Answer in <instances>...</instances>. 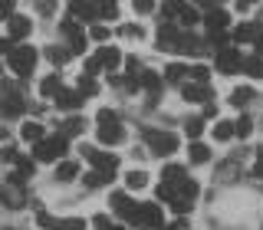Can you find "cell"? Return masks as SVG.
<instances>
[{
	"label": "cell",
	"instance_id": "7dc6e473",
	"mask_svg": "<svg viewBox=\"0 0 263 230\" xmlns=\"http://www.w3.org/2000/svg\"><path fill=\"white\" fill-rule=\"evenodd\" d=\"M135 10L138 13H152L155 10V0H135Z\"/></svg>",
	"mask_w": 263,
	"mask_h": 230
},
{
	"label": "cell",
	"instance_id": "9a60e30c",
	"mask_svg": "<svg viewBox=\"0 0 263 230\" xmlns=\"http://www.w3.org/2000/svg\"><path fill=\"white\" fill-rule=\"evenodd\" d=\"M181 95H184V102H204V99H208L204 82H184V86H181Z\"/></svg>",
	"mask_w": 263,
	"mask_h": 230
},
{
	"label": "cell",
	"instance_id": "4dcf8cb0",
	"mask_svg": "<svg viewBox=\"0 0 263 230\" xmlns=\"http://www.w3.org/2000/svg\"><path fill=\"white\" fill-rule=\"evenodd\" d=\"M250 99H253V89L240 86V89H234V92H230V105H247Z\"/></svg>",
	"mask_w": 263,
	"mask_h": 230
},
{
	"label": "cell",
	"instance_id": "e575fe53",
	"mask_svg": "<svg viewBox=\"0 0 263 230\" xmlns=\"http://www.w3.org/2000/svg\"><path fill=\"white\" fill-rule=\"evenodd\" d=\"M23 112V102H20V95H10L4 102V115H20Z\"/></svg>",
	"mask_w": 263,
	"mask_h": 230
},
{
	"label": "cell",
	"instance_id": "f35d334b",
	"mask_svg": "<svg viewBox=\"0 0 263 230\" xmlns=\"http://www.w3.org/2000/svg\"><path fill=\"white\" fill-rule=\"evenodd\" d=\"M164 72H168V79H171V82H181V79H184V72H187V69H184L181 63H171V66H168Z\"/></svg>",
	"mask_w": 263,
	"mask_h": 230
},
{
	"label": "cell",
	"instance_id": "bcb514c9",
	"mask_svg": "<svg viewBox=\"0 0 263 230\" xmlns=\"http://www.w3.org/2000/svg\"><path fill=\"white\" fill-rule=\"evenodd\" d=\"M36 10L40 13H56V0H36Z\"/></svg>",
	"mask_w": 263,
	"mask_h": 230
},
{
	"label": "cell",
	"instance_id": "60d3db41",
	"mask_svg": "<svg viewBox=\"0 0 263 230\" xmlns=\"http://www.w3.org/2000/svg\"><path fill=\"white\" fill-rule=\"evenodd\" d=\"M122 36H128V40H142V27H135V23H125V27H122Z\"/></svg>",
	"mask_w": 263,
	"mask_h": 230
},
{
	"label": "cell",
	"instance_id": "8d00e7d4",
	"mask_svg": "<svg viewBox=\"0 0 263 230\" xmlns=\"http://www.w3.org/2000/svg\"><path fill=\"white\" fill-rule=\"evenodd\" d=\"M250 131H253V122H250V119H240V122H234V135H237V138H247Z\"/></svg>",
	"mask_w": 263,
	"mask_h": 230
},
{
	"label": "cell",
	"instance_id": "9c48e42d",
	"mask_svg": "<svg viewBox=\"0 0 263 230\" xmlns=\"http://www.w3.org/2000/svg\"><path fill=\"white\" fill-rule=\"evenodd\" d=\"M30 30H33V23L27 20V16H20V13L7 16V33H10V40H27Z\"/></svg>",
	"mask_w": 263,
	"mask_h": 230
},
{
	"label": "cell",
	"instance_id": "5bb4252c",
	"mask_svg": "<svg viewBox=\"0 0 263 230\" xmlns=\"http://www.w3.org/2000/svg\"><path fill=\"white\" fill-rule=\"evenodd\" d=\"M204 23H208V30H227L230 16H227V10L214 7V10H208V16H204Z\"/></svg>",
	"mask_w": 263,
	"mask_h": 230
},
{
	"label": "cell",
	"instance_id": "681fc988",
	"mask_svg": "<svg viewBox=\"0 0 263 230\" xmlns=\"http://www.w3.org/2000/svg\"><path fill=\"white\" fill-rule=\"evenodd\" d=\"M0 161H16V151L13 148H0Z\"/></svg>",
	"mask_w": 263,
	"mask_h": 230
},
{
	"label": "cell",
	"instance_id": "7c38bea8",
	"mask_svg": "<svg viewBox=\"0 0 263 230\" xmlns=\"http://www.w3.org/2000/svg\"><path fill=\"white\" fill-rule=\"evenodd\" d=\"M56 105H60V109H79L82 92L79 89H60V92H56Z\"/></svg>",
	"mask_w": 263,
	"mask_h": 230
},
{
	"label": "cell",
	"instance_id": "d6986e66",
	"mask_svg": "<svg viewBox=\"0 0 263 230\" xmlns=\"http://www.w3.org/2000/svg\"><path fill=\"white\" fill-rule=\"evenodd\" d=\"M175 49H181V53H201L204 46H201V40H197V36H191V33H181Z\"/></svg>",
	"mask_w": 263,
	"mask_h": 230
},
{
	"label": "cell",
	"instance_id": "ac0fdd59",
	"mask_svg": "<svg viewBox=\"0 0 263 230\" xmlns=\"http://www.w3.org/2000/svg\"><path fill=\"white\" fill-rule=\"evenodd\" d=\"M194 23H197V10H194V7H187V4H181L178 7V27L181 30H191Z\"/></svg>",
	"mask_w": 263,
	"mask_h": 230
},
{
	"label": "cell",
	"instance_id": "ab89813d",
	"mask_svg": "<svg viewBox=\"0 0 263 230\" xmlns=\"http://www.w3.org/2000/svg\"><path fill=\"white\" fill-rule=\"evenodd\" d=\"M187 72H191L194 82H208L211 79V69H208V66H194V69H187Z\"/></svg>",
	"mask_w": 263,
	"mask_h": 230
},
{
	"label": "cell",
	"instance_id": "3957f363",
	"mask_svg": "<svg viewBox=\"0 0 263 230\" xmlns=\"http://www.w3.org/2000/svg\"><path fill=\"white\" fill-rule=\"evenodd\" d=\"M128 224H132V227H155V230H158V227L164 224L161 207H158V204H135Z\"/></svg>",
	"mask_w": 263,
	"mask_h": 230
},
{
	"label": "cell",
	"instance_id": "44dd1931",
	"mask_svg": "<svg viewBox=\"0 0 263 230\" xmlns=\"http://www.w3.org/2000/svg\"><path fill=\"white\" fill-rule=\"evenodd\" d=\"M60 89H63V86H60V76H56V72L40 82V95H43V99H53L56 92H60Z\"/></svg>",
	"mask_w": 263,
	"mask_h": 230
},
{
	"label": "cell",
	"instance_id": "f1b7e54d",
	"mask_svg": "<svg viewBox=\"0 0 263 230\" xmlns=\"http://www.w3.org/2000/svg\"><path fill=\"white\" fill-rule=\"evenodd\" d=\"M214 138H217V142H230V138H234V122H217V125H214Z\"/></svg>",
	"mask_w": 263,
	"mask_h": 230
},
{
	"label": "cell",
	"instance_id": "d590c367",
	"mask_svg": "<svg viewBox=\"0 0 263 230\" xmlns=\"http://www.w3.org/2000/svg\"><path fill=\"white\" fill-rule=\"evenodd\" d=\"M184 131H187V138H201V131H204V119H187Z\"/></svg>",
	"mask_w": 263,
	"mask_h": 230
},
{
	"label": "cell",
	"instance_id": "2e32d148",
	"mask_svg": "<svg viewBox=\"0 0 263 230\" xmlns=\"http://www.w3.org/2000/svg\"><path fill=\"white\" fill-rule=\"evenodd\" d=\"M122 138H125V131L119 125H99V142L102 145H119Z\"/></svg>",
	"mask_w": 263,
	"mask_h": 230
},
{
	"label": "cell",
	"instance_id": "74e56055",
	"mask_svg": "<svg viewBox=\"0 0 263 230\" xmlns=\"http://www.w3.org/2000/svg\"><path fill=\"white\" fill-rule=\"evenodd\" d=\"M96 119H99V125H119V115H115L112 109H99Z\"/></svg>",
	"mask_w": 263,
	"mask_h": 230
},
{
	"label": "cell",
	"instance_id": "836d02e7",
	"mask_svg": "<svg viewBox=\"0 0 263 230\" xmlns=\"http://www.w3.org/2000/svg\"><path fill=\"white\" fill-rule=\"evenodd\" d=\"M76 89H79L82 95H96V92H99V86H96V79H92V76H82Z\"/></svg>",
	"mask_w": 263,
	"mask_h": 230
},
{
	"label": "cell",
	"instance_id": "6da1fadb",
	"mask_svg": "<svg viewBox=\"0 0 263 230\" xmlns=\"http://www.w3.org/2000/svg\"><path fill=\"white\" fill-rule=\"evenodd\" d=\"M7 63L16 76H30L33 66H36V49L33 46H10L7 49Z\"/></svg>",
	"mask_w": 263,
	"mask_h": 230
},
{
	"label": "cell",
	"instance_id": "30bf717a",
	"mask_svg": "<svg viewBox=\"0 0 263 230\" xmlns=\"http://www.w3.org/2000/svg\"><path fill=\"white\" fill-rule=\"evenodd\" d=\"M86 161L89 164H96V171H105V175H112L115 171V155H102V151H96V148H86Z\"/></svg>",
	"mask_w": 263,
	"mask_h": 230
},
{
	"label": "cell",
	"instance_id": "7a4b0ae2",
	"mask_svg": "<svg viewBox=\"0 0 263 230\" xmlns=\"http://www.w3.org/2000/svg\"><path fill=\"white\" fill-rule=\"evenodd\" d=\"M145 142H148V148H152L155 155H161V158H168V155L178 151V135H175V131H155V128H148L145 131Z\"/></svg>",
	"mask_w": 263,
	"mask_h": 230
},
{
	"label": "cell",
	"instance_id": "8fae6325",
	"mask_svg": "<svg viewBox=\"0 0 263 230\" xmlns=\"http://www.w3.org/2000/svg\"><path fill=\"white\" fill-rule=\"evenodd\" d=\"M69 16H72V20H96V16H99V7L89 4V0H72Z\"/></svg>",
	"mask_w": 263,
	"mask_h": 230
},
{
	"label": "cell",
	"instance_id": "4fadbf2b",
	"mask_svg": "<svg viewBox=\"0 0 263 230\" xmlns=\"http://www.w3.org/2000/svg\"><path fill=\"white\" fill-rule=\"evenodd\" d=\"M135 204H138V201H132V197H128V194H122V191H119V194H112V210L119 214V217H125V220L132 217Z\"/></svg>",
	"mask_w": 263,
	"mask_h": 230
},
{
	"label": "cell",
	"instance_id": "7402d4cb",
	"mask_svg": "<svg viewBox=\"0 0 263 230\" xmlns=\"http://www.w3.org/2000/svg\"><path fill=\"white\" fill-rule=\"evenodd\" d=\"M20 135H23V142H43V125L40 122H27L20 128Z\"/></svg>",
	"mask_w": 263,
	"mask_h": 230
},
{
	"label": "cell",
	"instance_id": "f907efd6",
	"mask_svg": "<svg viewBox=\"0 0 263 230\" xmlns=\"http://www.w3.org/2000/svg\"><path fill=\"white\" fill-rule=\"evenodd\" d=\"M253 4H257V0H237V10H250Z\"/></svg>",
	"mask_w": 263,
	"mask_h": 230
},
{
	"label": "cell",
	"instance_id": "c3c4849f",
	"mask_svg": "<svg viewBox=\"0 0 263 230\" xmlns=\"http://www.w3.org/2000/svg\"><path fill=\"white\" fill-rule=\"evenodd\" d=\"M10 10H13V0H0V20H7Z\"/></svg>",
	"mask_w": 263,
	"mask_h": 230
},
{
	"label": "cell",
	"instance_id": "b9f144b4",
	"mask_svg": "<svg viewBox=\"0 0 263 230\" xmlns=\"http://www.w3.org/2000/svg\"><path fill=\"white\" fill-rule=\"evenodd\" d=\"M211 43L217 46V49H224V43H227V33H224V30H211Z\"/></svg>",
	"mask_w": 263,
	"mask_h": 230
},
{
	"label": "cell",
	"instance_id": "5b68a950",
	"mask_svg": "<svg viewBox=\"0 0 263 230\" xmlns=\"http://www.w3.org/2000/svg\"><path fill=\"white\" fill-rule=\"evenodd\" d=\"M240 66H243V60H240V53H237V49H230V46L217 49V72L230 76V72H237Z\"/></svg>",
	"mask_w": 263,
	"mask_h": 230
},
{
	"label": "cell",
	"instance_id": "f5cc1de1",
	"mask_svg": "<svg viewBox=\"0 0 263 230\" xmlns=\"http://www.w3.org/2000/svg\"><path fill=\"white\" fill-rule=\"evenodd\" d=\"M257 178H263V151H260V158H257Z\"/></svg>",
	"mask_w": 263,
	"mask_h": 230
},
{
	"label": "cell",
	"instance_id": "e0dca14e",
	"mask_svg": "<svg viewBox=\"0 0 263 230\" xmlns=\"http://www.w3.org/2000/svg\"><path fill=\"white\" fill-rule=\"evenodd\" d=\"M260 33H263L260 23H243V27L234 30V40H237V43H247V40H257Z\"/></svg>",
	"mask_w": 263,
	"mask_h": 230
},
{
	"label": "cell",
	"instance_id": "277c9868",
	"mask_svg": "<svg viewBox=\"0 0 263 230\" xmlns=\"http://www.w3.org/2000/svg\"><path fill=\"white\" fill-rule=\"evenodd\" d=\"M66 151V135H56L49 142H36V161H53Z\"/></svg>",
	"mask_w": 263,
	"mask_h": 230
},
{
	"label": "cell",
	"instance_id": "f546056e",
	"mask_svg": "<svg viewBox=\"0 0 263 230\" xmlns=\"http://www.w3.org/2000/svg\"><path fill=\"white\" fill-rule=\"evenodd\" d=\"M46 60L56 63V66H63L66 60H69V49H63V46H46Z\"/></svg>",
	"mask_w": 263,
	"mask_h": 230
},
{
	"label": "cell",
	"instance_id": "ee69618b",
	"mask_svg": "<svg viewBox=\"0 0 263 230\" xmlns=\"http://www.w3.org/2000/svg\"><path fill=\"white\" fill-rule=\"evenodd\" d=\"M66 135H82V119H69V122H66Z\"/></svg>",
	"mask_w": 263,
	"mask_h": 230
},
{
	"label": "cell",
	"instance_id": "8992f818",
	"mask_svg": "<svg viewBox=\"0 0 263 230\" xmlns=\"http://www.w3.org/2000/svg\"><path fill=\"white\" fill-rule=\"evenodd\" d=\"M40 224L53 227V230H86L82 217H49V214H40Z\"/></svg>",
	"mask_w": 263,
	"mask_h": 230
},
{
	"label": "cell",
	"instance_id": "484cf974",
	"mask_svg": "<svg viewBox=\"0 0 263 230\" xmlns=\"http://www.w3.org/2000/svg\"><path fill=\"white\" fill-rule=\"evenodd\" d=\"M125 184H128V191H142V187L148 184V175H145V171H128Z\"/></svg>",
	"mask_w": 263,
	"mask_h": 230
},
{
	"label": "cell",
	"instance_id": "83f0119b",
	"mask_svg": "<svg viewBox=\"0 0 263 230\" xmlns=\"http://www.w3.org/2000/svg\"><path fill=\"white\" fill-rule=\"evenodd\" d=\"M76 175H79V164H72V161H63L60 168H56V178H60L63 184H66V181H72Z\"/></svg>",
	"mask_w": 263,
	"mask_h": 230
},
{
	"label": "cell",
	"instance_id": "11a10c76",
	"mask_svg": "<svg viewBox=\"0 0 263 230\" xmlns=\"http://www.w3.org/2000/svg\"><path fill=\"white\" fill-rule=\"evenodd\" d=\"M197 4H201V7H211V4H217V0H197Z\"/></svg>",
	"mask_w": 263,
	"mask_h": 230
},
{
	"label": "cell",
	"instance_id": "d4e9b609",
	"mask_svg": "<svg viewBox=\"0 0 263 230\" xmlns=\"http://www.w3.org/2000/svg\"><path fill=\"white\" fill-rule=\"evenodd\" d=\"M181 178H187V175H184V168H181V164H168V168L161 171V181H164V184H178Z\"/></svg>",
	"mask_w": 263,
	"mask_h": 230
},
{
	"label": "cell",
	"instance_id": "d6a6232c",
	"mask_svg": "<svg viewBox=\"0 0 263 230\" xmlns=\"http://www.w3.org/2000/svg\"><path fill=\"white\" fill-rule=\"evenodd\" d=\"M112 175H105V171H92V175H86V184L89 187H102V184H109Z\"/></svg>",
	"mask_w": 263,
	"mask_h": 230
},
{
	"label": "cell",
	"instance_id": "7bdbcfd3",
	"mask_svg": "<svg viewBox=\"0 0 263 230\" xmlns=\"http://www.w3.org/2000/svg\"><path fill=\"white\" fill-rule=\"evenodd\" d=\"M92 40H99V43H105V40H109V27L96 23V27H92Z\"/></svg>",
	"mask_w": 263,
	"mask_h": 230
},
{
	"label": "cell",
	"instance_id": "db71d44e",
	"mask_svg": "<svg viewBox=\"0 0 263 230\" xmlns=\"http://www.w3.org/2000/svg\"><path fill=\"white\" fill-rule=\"evenodd\" d=\"M168 230H187V227H184V220H178V224H171Z\"/></svg>",
	"mask_w": 263,
	"mask_h": 230
},
{
	"label": "cell",
	"instance_id": "4316f807",
	"mask_svg": "<svg viewBox=\"0 0 263 230\" xmlns=\"http://www.w3.org/2000/svg\"><path fill=\"white\" fill-rule=\"evenodd\" d=\"M187 151H191V161H194V164L211 161V148H208V145H201V142H194L191 148H187Z\"/></svg>",
	"mask_w": 263,
	"mask_h": 230
},
{
	"label": "cell",
	"instance_id": "816d5d0a",
	"mask_svg": "<svg viewBox=\"0 0 263 230\" xmlns=\"http://www.w3.org/2000/svg\"><path fill=\"white\" fill-rule=\"evenodd\" d=\"M125 69H128V72L138 69V60H135V56H128V60H125Z\"/></svg>",
	"mask_w": 263,
	"mask_h": 230
},
{
	"label": "cell",
	"instance_id": "1f68e13d",
	"mask_svg": "<svg viewBox=\"0 0 263 230\" xmlns=\"http://www.w3.org/2000/svg\"><path fill=\"white\" fill-rule=\"evenodd\" d=\"M0 201L7 204V207H23V201H20V194L13 191V187H4V191H0Z\"/></svg>",
	"mask_w": 263,
	"mask_h": 230
},
{
	"label": "cell",
	"instance_id": "9f6ffc18",
	"mask_svg": "<svg viewBox=\"0 0 263 230\" xmlns=\"http://www.w3.org/2000/svg\"><path fill=\"white\" fill-rule=\"evenodd\" d=\"M4 230H16V227H4Z\"/></svg>",
	"mask_w": 263,
	"mask_h": 230
},
{
	"label": "cell",
	"instance_id": "ffe728a7",
	"mask_svg": "<svg viewBox=\"0 0 263 230\" xmlns=\"http://www.w3.org/2000/svg\"><path fill=\"white\" fill-rule=\"evenodd\" d=\"M99 63L105 66V69H119V63H122V56H119V49L115 46H105L102 53H99Z\"/></svg>",
	"mask_w": 263,
	"mask_h": 230
},
{
	"label": "cell",
	"instance_id": "f6af8a7d",
	"mask_svg": "<svg viewBox=\"0 0 263 230\" xmlns=\"http://www.w3.org/2000/svg\"><path fill=\"white\" fill-rule=\"evenodd\" d=\"M92 224H96L99 230H122V227H115V224H112V220H109V217H102V214H99V217L92 220Z\"/></svg>",
	"mask_w": 263,
	"mask_h": 230
},
{
	"label": "cell",
	"instance_id": "cb8c5ba5",
	"mask_svg": "<svg viewBox=\"0 0 263 230\" xmlns=\"http://www.w3.org/2000/svg\"><path fill=\"white\" fill-rule=\"evenodd\" d=\"M138 86H145L152 95H158L161 92V79H158V72H142V79H138Z\"/></svg>",
	"mask_w": 263,
	"mask_h": 230
},
{
	"label": "cell",
	"instance_id": "603a6c76",
	"mask_svg": "<svg viewBox=\"0 0 263 230\" xmlns=\"http://www.w3.org/2000/svg\"><path fill=\"white\" fill-rule=\"evenodd\" d=\"M240 69L247 72V76H253V79H263V56H253V60H243Z\"/></svg>",
	"mask_w": 263,
	"mask_h": 230
},
{
	"label": "cell",
	"instance_id": "ba28073f",
	"mask_svg": "<svg viewBox=\"0 0 263 230\" xmlns=\"http://www.w3.org/2000/svg\"><path fill=\"white\" fill-rule=\"evenodd\" d=\"M178 36H181V27L178 23H171V20H164L161 27H158V49H175L178 46Z\"/></svg>",
	"mask_w": 263,
	"mask_h": 230
},
{
	"label": "cell",
	"instance_id": "52a82bcc",
	"mask_svg": "<svg viewBox=\"0 0 263 230\" xmlns=\"http://www.w3.org/2000/svg\"><path fill=\"white\" fill-rule=\"evenodd\" d=\"M63 33L69 40V53H82L86 49V33H82V27L76 20H63Z\"/></svg>",
	"mask_w": 263,
	"mask_h": 230
}]
</instances>
